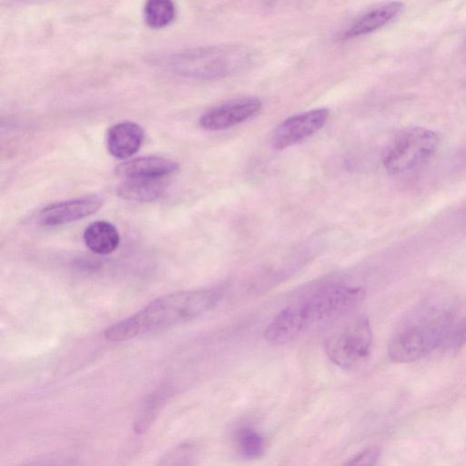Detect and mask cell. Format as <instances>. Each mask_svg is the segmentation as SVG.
Instances as JSON below:
<instances>
[{
    "label": "cell",
    "mask_w": 466,
    "mask_h": 466,
    "mask_svg": "<svg viewBox=\"0 0 466 466\" xmlns=\"http://www.w3.org/2000/svg\"><path fill=\"white\" fill-rule=\"evenodd\" d=\"M222 298L218 289L181 291L156 299L137 313L105 330L111 341H123L140 334L186 323L215 308Z\"/></svg>",
    "instance_id": "6da1fadb"
},
{
    "label": "cell",
    "mask_w": 466,
    "mask_h": 466,
    "mask_svg": "<svg viewBox=\"0 0 466 466\" xmlns=\"http://www.w3.org/2000/svg\"><path fill=\"white\" fill-rule=\"evenodd\" d=\"M250 52L241 46L223 45L198 47L176 55L170 61L179 75L200 79L230 76L248 65Z\"/></svg>",
    "instance_id": "7a4b0ae2"
},
{
    "label": "cell",
    "mask_w": 466,
    "mask_h": 466,
    "mask_svg": "<svg viewBox=\"0 0 466 466\" xmlns=\"http://www.w3.org/2000/svg\"><path fill=\"white\" fill-rule=\"evenodd\" d=\"M451 324L449 313L436 312L407 325L390 339L389 358L395 362H411L422 359L444 342Z\"/></svg>",
    "instance_id": "3957f363"
},
{
    "label": "cell",
    "mask_w": 466,
    "mask_h": 466,
    "mask_svg": "<svg viewBox=\"0 0 466 466\" xmlns=\"http://www.w3.org/2000/svg\"><path fill=\"white\" fill-rule=\"evenodd\" d=\"M364 296L360 287L331 285L293 307L305 331L339 319L356 308Z\"/></svg>",
    "instance_id": "277c9868"
},
{
    "label": "cell",
    "mask_w": 466,
    "mask_h": 466,
    "mask_svg": "<svg viewBox=\"0 0 466 466\" xmlns=\"http://www.w3.org/2000/svg\"><path fill=\"white\" fill-rule=\"evenodd\" d=\"M440 142V136L434 130L423 127L406 128L388 145L382 164L392 175L412 171L431 158Z\"/></svg>",
    "instance_id": "5b68a950"
},
{
    "label": "cell",
    "mask_w": 466,
    "mask_h": 466,
    "mask_svg": "<svg viewBox=\"0 0 466 466\" xmlns=\"http://www.w3.org/2000/svg\"><path fill=\"white\" fill-rule=\"evenodd\" d=\"M372 333L369 319L358 316L333 331L325 341L328 358L343 370H354L369 358Z\"/></svg>",
    "instance_id": "8992f818"
},
{
    "label": "cell",
    "mask_w": 466,
    "mask_h": 466,
    "mask_svg": "<svg viewBox=\"0 0 466 466\" xmlns=\"http://www.w3.org/2000/svg\"><path fill=\"white\" fill-rule=\"evenodd\" d=\"M328 108H313L280 122L273 130L270 143L274 149L282 150L311 137L327 122Z\"/></svg>",
    "instance_id": "52a82bcc"
},
{
    "label": "cell",
    "mask_w": 466,
    "mask_h": 466,
    "mask_svg": "<svg viewBox=\"0 0 466 466\" xmlns=\"http://www.w3.org/2000/svg\"><path fill=\"white\" fill-rule=\"evenodd\" d=\"M261 107L262 103L257 97L231 99L206 110L198 122L206 130H225L255 116Z\"/></svg>",
    "instance_id": "ba28073f"
},
{
    "label": "cell",
    "mask_w": 466,
    "mask_h": 466,
    "mask_svg": "<svg viewBox=\"0 0 466 466\" xmlns=\"http://www.w3.org/2000/svg\"><path fill=\"white\" fill-rule=\"evenodd\" d=\"M102 199L89 195L56 202L44 208L38 214V223L44 227H56L82 219L96 212Z\"/></svg>",
    "instance_id": "9c48e42d"
},
{
    "label": "cell",
    "mask_w": 466,
    "mask_h": 466,
    "mask_svg": "<svg viewBox=\"0 0 466 466\" xmlns=\"http://www.w3.org/2000/svg\"><path fill=\"white\" fill-rule=\"evenodd\" d=\"M143 139L144 131L138 124L131 121L119 122L107 131V150L116 158L127 159L140 148Z\"/></svg>",
    "instance_id": "30bf717a"
},
{
    "label": "cell",
    "mask_w": 466,
    "mask_h": 466,
    "mask_svg": "<svg viewBox=\"0 0 466 466\" xmlns=\"http://www.w3.org/2000/svg\"><path fill=\"white\" fill-rule=\"evenodd\" d=\"M402 9L403 5L400 2H390L372 7L352 21L342 38L349 39L374 32L393 20Z\"/></svg>",
    "instance_id": "8fae6325"
},
{
    "label": "cell",
    "mask_w": 466,
    "mask_h": 466,
    "mask_svg": "<svg viewBox=\"0 0 466 466\" xmlns=\"http://www.w3.org/2000/svg\"><path fill=\"white\" fill-rule=\"evenodd\" d=\"M177 169V163L169 158L147 156L119 164L116 168V173L122 178L133 177H170Z\"/></svg>",
    "instance_id": "7c38bea8"
},
{
    "label": "cell",
    "mask_w": 466,
    "mask_h": 466,
    "mask_svg": "<svg viewBox=\"0 0 466 466\" xmlns=\"http://www.w3.org/2000/svg\"><path fill=\"white\" fill-rule=\"evenodd\" d=\"M169 183L170 177H125L118 185L116 192L126 200L147 202L158 198Z\"/></svg>",
    "instance_id": "4fadbf2b"
},
{
    "label": "cell",
    "mask_w": 466,
    "mask_h": 466,
    "mask_svg": "<svg viewBox=\"0 0 466 466\" xmlns=\"http://www.w3.org/2000/svg\"><path fill=\"white\" fill-rule=\"evenodd\" d=\"M171 396L167 387H161L147 394L138 405L133 420L136 434L145 433L154 423Z\"/></svg>",
    "instance_id": "5bb4252c"
},
{
    "label": "cell",
    "mask_w": 466,
    "mask_h": 466,
    "mask_svg": "<svg viewBox=\"0 0 466 466\" xmlns=\"http://www.w3.org/2000/svg\"><path fill=\"white\" fill-rule=\"evenodd\" d=\"M84 241L94 253L106 255L113 252L119 244V233L116 228L106 220H96L86 227Z\"/></svg>",
    "instance_id": "9a60e30c"
},
{
    "label": "cell",
    "mask_w": 466,
    "mask_h": 466,
    "mask_svg": "<svg viewBox=\"0 0 466 466\" xmlns=\"http://www.w3.org/2000/svg\"><path fill=\"white\" fill-rule=\"evenodd\" d=\"M238 453L247 459L260 457L265 450L264 437L250 426H241L234 433Z\"/></svg>",
    "instance_id": "2e32d148"
},
{
    "label": "cell",
    "mask_w": 466,
    "mask_h": 466,
    "mask_svg": "<svg viewBox=\"0 0 466 466\" xmlns=\"http://www.w3.org/2000/svg\"><path fill=\"white\" fill-rule=\"evenodd\" d=\"M176 8L168 0H150L144 7L146 24L152 28H162L168 25L175 18Z\"/></svg>",
    "instance_id": "e0dca14e"
},
{
    "label": "cell",
    "mask_w": 466,
    "mask_h": 466,
    "mask_svg": "<svg viewBox=\"0 0 466 466\" xmlns=\"http://www.w3.org/2000/svg\"><path fill=\"white\" fill-rule=\"evenodd\" d=\"M196 447L191 442H181L168 450L156 466H193Z\"/></svg>",
    "instance_id": "ac0fdd59"
},
{
    "label": "cell",
    "mask_w": 466,
    "mask_h": 466,
    "mask_svg": "<svg viewBox=\"0 0 466 466\" xmlns=\"http://www.w3.org/2000/svg\"><path fill=\"white\" fill-rule=\"evenodd\" d=\"M380 449L370 446L350 459L343 466H375L380 457Z\"/></svg>",
    "instance_id": "d6986e66"
},
{
    "label": "cell",
    "mask_w": 466,
    "mask_h": 466,
    "mask_svg": "<svg viewBox=\"0 0 466 466\" xmlns=\"http://www.w3.org/2000/svg\"><path fill=\"white\" fill-rule=\"evenodd\" d=\"M72 459L62 454H48L29 461L21 466H73Z\"/></svg>",
    "instance_id": "ffe728a7"
},
{
    "label": "cell",
    "mask_w": 466,
    "mask_h": 466,
    "mask_svg": "<svg viewBox=\"0 0 466 466\" xmlns=\"http://www.w3.org/2000/svg\"><path fill=\"white\" fill-rule=\"evenodd\" d=\"M443 343L449 349H458L466 343V319L450 329Z\"/></svg>",
    "instance_id": "44dd1931"
}]
</instances>
